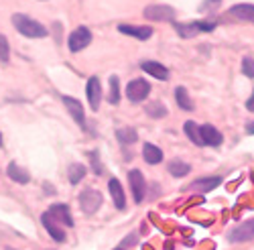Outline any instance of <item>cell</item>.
Wrapping results in <instances>:
<instances>
[{"instance_id":"1","label":"cell","mask_w":254,"mask_h":250,"mask_svg":"<svg viewBox=\"0 0 254 250\" xmlns=\"http://www.w3.org/2000/svg\"><path fill=\"white\" fill-rule=\"evenodd\" d=\"M12 25H14V29L20 35H25L29 39H43V37H47V29L41 23H37V20H33L31 16H27V14H14L12 16Z\"/></svg>"},{"instance_id":"2","label":"cell","mask_w":254,"mask_h":250,"mask_svg":"<svg viewBox=\"0 0 254 250\" xmlns=\"http://www.w3.org/2000/svg\"><path fill=\"white\" fill-rule=\"evenodd\" d=\"M90 43H92V33H90V29H88V27H77V29L69 35L67 47H69V51L77 53V51H81V49H86Z\"/></svg>"},{"instance_id":"3","label":"cell","mask_w":254,"mask_h":250,"mask_svg":"<svg viewBox=\"0 0 254 250\" xmlns=\"http://www.w3.org/2000/svg\"><path fill=\"white\" fill-rule=\"evenodd\" d=\"M151 94V86L144 79H132L128 86H126V96H128L130 102H142L146 96Z\"/></svg>"},{"instance_id":"4","label":"cell","mask_w":254,"mask_h":250,"mask_svg":"<svg viewBox=\"0 0 254 250\" xmlns=\"http://www.w3.org/2000/svg\"><path fill=\"white\" fill-rule=\"evenodd\" d=\"M144 18H151V20H171L175 18V10L171 6H167V4H151V6H146L144 8Z\"/></svg>"},{"instance_id":"5","label":"cell","mask_w":254,"mask_h":250,"mask_svg":"<svg viewBox=\"0 0 254 250\" xmlns=\"http://www.w3.org/2000/svg\"><path fill=\"white\" fill-rule=\"evenodd\" d=\"M79 205L86 214H94L98 207L102 205V193L96 189H86L79 195Z\"/></svg>"},{"instance_id":"6","label":"cell","mask_w":254,"mask_h":250,"mask_svg":"<svg viewBox=\"0 0 254 250\" xmlns=\"http://www.w3.org/2000/svg\"><path fill=\"white\" fill-rule=\"evenodd\" d=\"M252 238H254V220H246L244 224L236 226L228 236L230 242H248Z\"/></svg>"},{"instance_id":"7","label":"cell","mask_w":254,"mask_h":250,"mask_svg":"<svg viewBox=\"0 0 254 250\" xmlns=\"http://www.w3.org/2000/svg\"><path fill=\"white\" fill-rule=\"evenodd\" d=\"M128 181H130V189H132V197L136 203H140L144 199V193H146V181L142 177L140 171H130L128 173Z\"/></svg>"},{"instance_id":"8","label":"cell","mask_w":254,"mask_h":250,"mask_svg":"<svg viewBox=\"0 0 254 250\" xmlns=\"http://www.w3.org/2000/svg\"><path fill=\"white\" fill-rule=\"evenodd\" d=\"M47 214L57 222V224H63V226H73V218H71V212L65 203H55L51 205Z\"/></svg>"},{"instance_id":"9","label":"cell","mask_w":254,"mask_h":250,"mask_svg":"<svg viewBox=\"0 0 254 250\" xmlns=\"http://www.w3.org/2000/svg\"><path fill=\"white\" fill-rule=\"evenodd\" d=\"M41 222H43V226H45V230L49 232V236L55 240V242H63L65 240V230H63V228L45 212L43 216H41Z\"/></svg>"},{"instance_id":"10","label":"cell","mask_w":254,"mask_h":250,"mask_svg":"<svg viewBox=\"0 0 254 250\" xmlns=\"http://www.w3.org/2000/svg\"><path fill=\"white\" fill-rule=\"evenodd\" d=\"M199 132H201V140L203 144H209V147H220L222 144V132L211 126V124H203V126H199Z\"/></svg>"},{"instance_id":"11","label":"cell","mask_w":254,"mask_h":250,"mask_svg":"<svg viewBox=\"0 0 254 250\" xmlns=\"http://www.w3.org/2000/svg\"><path fill=\"white\" fill-rule=\"evenodd\" d=\"M88 102H90V108L94 110V112H98V108H100V100H102V88H100V79L94 75V77H90V81H88Z\"/></svg>"},{"instance_id":"12","label":"cell","mask_w":254,"mask_h":250,"mask_svg":"<svg viewBox=\"0 0 254 250\" xmlns=\"http://www.w3.org/2000/svg\"><path fill=\"white\" fill-rule=\"evenodd\" d=\"M175 27H177L179 35L185 37V39L193 37V35H197V33H201V31H214V29H216L214 23H191V25H175Z\"/></svg>"},{"instance_id":"13","label":"cell","mask_w":254,"mask_h":250,"mask_svg":"<svg viewBox=\"0 0 254 250\" xmlns=\"http://www.w3.org/2000/svg\"><path fill=\"white\" fill-rule=\"evenodd\" d=\"M230 14L234 18H238V20H246V23L254 25V4H248V2L236 4V6L230 8Z\"/></svg>"},{"instance_id":"14","label":"cell","mask_w":254,"mask_h":250,"mask_svg":"<svg viewBox=\"0 0 254 250\" xmlns=\"http://www.w3.org/2000/svg\"><path fill=\"white\" fill-rule=\"evenodd\" d=\"M118 31L124 33V35H130L134 39H140V41L151 39V35H153V29L151 27H134V25H120Z\"/></svg>"},{"instance_id":"15","label":"cell","mask_w":254,"mask_h":250,"mask_svg":"<svg viewBox=\"0 0 254 250\" xmlns=\"http://www.w3.org/2000/svg\"><path fill=\"white\" fill-rule=\"evenodd\" d=\"M220 183H222V177H201V179H197L195 183H191V185H189V189L205 193V191L216 189V187H218Z\"/></svg>"},{"instance_id":"16","label":"cell","mask_w":254,"mask_h":250,"mask_svg":"<svg viewBox=\"0 0 254 250\" xmlns=\"http://www.w3.org/2000/svg\"><path fill=\"white\" fill-rule=\"evenodd\" d=\"M63 104H65V108L69 110V114L73 116L75 122L83 124V120H86V116H83V108H81V102H77L75 98L71 96H63Z\"/></svg>"},{"instance_id":"17","label":"cell","mask_w":254,"mask_h":250,"mask_svg":"<svg viewBox=\"0 0 254 250\" xmlns=\"http://www.w3.org/2000/svg\"><path fill=\"white\" fill-rule=\"evenodd\" d=\"M108 189H110V195L114 199V205L118 207V210H124V205H126V197H124V189H122V185L118 179H110L108 181Z\"/></svg>"},{"instance_id":"18","label":"cell","mask_w":254,"mask_h":250,"mask_svg":"<svg viewBox=\"0 0 254 250\" xmlns=\"http://www.w3.org/2000/svg\"><path fill=\"white\" fill-rule=\"evenodd\" d=\"M142 157H144V161L149 163V165H157V163L163 161V151L159 147H155V144L146 142L144 149H142Z\"/></svg>"},{"instance_id":"19","label":"cell","mask_w":254,"mask_h":250,"mask_svg":"<svg viewBox=\"0 0 254 250\" xmlns=\"http://www.w3.org/2000/svg\"><path fill=\"white\" fill-rule=\"evenodd\" d=\"M8 177L12 179V181H16V183H20V185H25V183H29L31 181V177H29V173L23 169L20 165H16V163H10L8 165Z\"/></svg>"},{"instance_id":"20","label":"cell","mask_w":254,"mask_h":250,"mask_svg":"<svg viewBox=\"0 0 254 250\" xmlns=\"http://www.w3.org/2000/svg\"><path fill=\"white\" fill-rule=\"evenodd\" d=\"M142 69H144L146 73H151L153 77H157V79H167V77H169L167 67H163L161 63H157V61H144Z\"/></svg>"},{"instance_id":"21","label":"cell","mask_w":254,"mask_h":250,"mask_svg":"<svg viewBox=\"0 0 254 250\" xmlns=\"http://www.w3.org/2000/svg\"><path fill=\"white\" fill-rule=\"evenodd\" d=\"M175 100H177V106L179 108H183V110H187V112H191L193 110V102H191V98H189V94H187V90L185 88H175Z\"/></svg>"},{"instance_id":"22","label":"cell","mask_w":254,"mask_h":250,"mask_svg":"<svg viewBox=\"0 0 254 250\" xmlns=\"http://www.w3.org/2000/svg\"><path fill=\"white\" fill-rule=\"evenodd\" d=\"M183 128H185V134H187V138L191 140V142H195L197 147H201V144H203V140H201V132H199V126H197V124H195L193 120H187Z\"/></svg>"},{"instance_id":"23","label":"cell","mask_w":254,"mask_h":250,"mask_svg":"<svg viewBox=\"0 0 254 250\" xmlns=\"http://www.w3.org/2000/svg\"><path fill=\"white\" fill-rule=\"evenodd\" d=\"M189 171H191V167H189L187 163H183V161H171L169 163V173H171L173 177H185V175H189Z\"/></svg>"},{"instance_id":"24","label":"cell","mask_w":254,"mask_h":250,"mask_svg":"<svg viewBox=\"0 0 254 250\" xmlns=\"http://www.w3.org/2000/svg\"><path fill=\"white\" fill-rule=\"evenodd\" d=\"M146 114L153 116V118H163L167 116V108H165V104L163 102H151V104H146Z\"/></svg>"},{"instance_id":"25","label":"cell","mask_w":254,"mask_h":250,"mask_svg":"<svg viewBox=\"0 0 254 250\" xmlns=\"http://www.w3.org/2000/svg\"><path fill=\"white\" fill-rule=\"evenodd\" d=\"M108 100H110V104H114V106L120 102V81H118L116 75L110 77V94H108Z\"/></svg>"},{"instance_id":"26","label":"cell","mask_w":254,"mask_h":250,"mask_svg":"<svg viewBox=\"0 0 254 250\" xmlns=\"http://www.w3.org/2000/svg\"><path fill=\"white\" fill-rule=\"evenodd\" d=\"M116 136H118V140H120L122 144H132V142H136V138H138V134H136L132 128H120V130L116 132Z\"/></svg>"},{"instance_id":"27","label":"cell","mask_w":254,"mask_h":250,"mask_svg":"<svg viewBox=\"0 0 254 250\" xmlns=\"http://www.w3.org/2000/svg\"><path fill=\"white\" fill-rule=\"evenodd\" d=\"M83 175H86V167H83V165H71L69 167V181L73 183V185H77L81 179H83Z\"/></svg>"},{"instance_id":"28","label":"cell","mask_w":254,"mask_h":250,"mask_svg":"<svg viewBox=\"0 0 254 250\" xmlns=\"http://www.w3.org/2000/svg\"><path fill=\"white\" fill-rule=\"evenodd\" d=\"M242 73L246 77H254V59L252 57H244L242 59Z\"/></svg>"},{"instance_id":"29","label":"cell","mask_w":254,"mask_h":250,"mask_svg":"<svg viewBox=\"0 0 254 250\" xmlns=\"http://www.w3.org/2000/svg\"><path fill=\"white\" fill-rule=\"evenodd\" d=\"M10 49H8V41L4 35H0V61H8Z\"/></svg>"},{"instance_id":"30","label":"cell","mask_w":254,"mask_h":250,"mask_svg":"<svg viewBox=\"0 0 254 250\" xmlns=\"http://www.w3.org/2000/svg\"><path fill=\"white\" fill-rule=\"evenodd\" d=\"M92 161H94V167H92L94 173H96V175H102V165H100V161L96 159V155H92Z\"/></svg>"},{"instance_id":"31","label":"cell","mask_w":254,"mask_h":250,"mask_svg":"<svg viewBox=\"0 0 254 250\" xmlns=\"http://www.w3.org/2000/svg\"><path fill=\"white\" fill-rule=\"evenodd\" d=\"M134 242H136V236H134V234H132V236H128V238H126V240H124V242H122V244H120V246H122V248H128V244H130V246H132V244H134Z\"/></svg>"},{"instance_id":"32","label":"cell","mask_w":254,"mask_h":250,"mask_svg":"<svg viewBox=\"0 0 254 250\" xmlns=\"http://www.w3.org/2000/svg\"><path fill=\"white\" fill-rule=\"evenodd\" d=\"M246 108H248L250 112H254V90H252V96L246 100Z\"/></svg>"},{"instance_id":"33","label":"cell","mask_w":254,"mask_h":250,"mask_svg":"<svg viewBox=\"0 0 254 250\" xmlns=\"http://www.w3.org/2000/svg\"><path fill=\"white\" fill-rule=\"evenodd\" d=\"M218 2H220V0H205V4H203V6H201V8H203V10H205V8H209V6H216V4H218Z\"/></svg>"},{"instance_id":"34","label":"cell","mask_w":254,"mask_h":250,"mask_svg":"<svg viewBox=\"0 0 254 250\" xmlns=\"http://www.w3.org/2000/svg\"><path fill=\"white\" fill-rule=\"evenodd\" d=\"M246 130H248V134H254V122H250V124H248Z\"/></svg>"},{"instance_id":"35","label":"cell","mask_w":254,"mask_h":250,"mask_svg":"<svg viewBox=\"0 0 254 250\" xmlns=\"http://www.w3.org/2000/svg\"><path fill=\"white\" fill-rule=\"evenodd\" d=\"M0 144H2V136H0Z\"/></svg>"},{"instance_id":"36","label":"cell","mask_w":254,"mask_h":250,"mask_svg":"<svg viewBox=\"0 0 254 250\" xmlns=\"http://www.w3.org/2000/svg\"><path fill=\"white\" fill-rule=\"evenodd\" d=\"M51 250H53V248H51Z\"/></svg>"}]
</instances>
